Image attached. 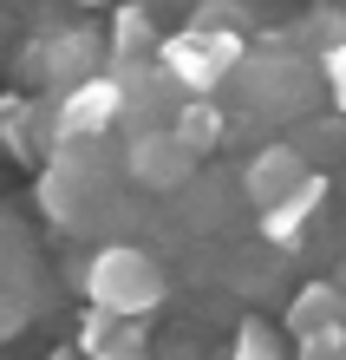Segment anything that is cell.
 <instances>
[{
	"mask_svg": "<svg viewBox=\"0 0 346 360\" xmlns=\"http://www.w3.org/2000/svg\"><path fill=\"white\" fill-rule=\"evenodd\" d=\"M157 66H164V79H170L183 98H215L222 79H235V72L248 66L242 13H235V7H203L183 33H164Z\"/></svg>",
	"mask_w": 346,
	"mask_h": 360,
	"instance_id": "1",
	"label": "cell"
},
{
	"mask_svg": "<svg viewBox=\"0 0 346 360\" xmlns=\"http://www.w3.org/2000/svg\"><path fill=\"white\" fill-rule=\"evenodd\" d=\"M118 171H124V158H105V144L53 151L46 177H39V210L72 236H98L105 217L118 210Z\"/></svg>",
	"mask_w": 346,
	"mask_h": 360,
	"instance_id": "2",
	"label": "cell"
},
{
	"mask_svg": "<svg viewBox=\"0 0 346 360\" xmlns=\"http://www.w3.org/2000/svg\"><path fill=\"white\" fill-rule=\"evenodd\" d=\"M85 308H105L118 321H150L164 308V269L138 243H98L85 262Z\"/></svg>",
	"mask_w": 346,
	"mask_h": 360,
	"instance_id": "3",
	"label": "cell"
},
{
	"mask_svg": "<svg viewBox=\"0 0 346 360\" xmlns=\"http://www.w3.org/2000/svg\"><path fill=\"white\" fill-rule=\"evenodd\" d=\"M27 72H39L46 92H72V86H85V79L112 72V46L98 39V27H59V33L33 39Z\"/></svg>",
	"mask_w": 346,
	"mask_h": 360,
	"instance_id": "4",
	"label": "cell"
},
{
	"mask_svg": "<svg viewBox=\"0 0 346 360\" xmlns=\"http://www.w3.org/2000/svg\"><path fill=\"white\" fill-rule=\"evenodd\" d=\"M235 79H242V98H248V112H300V105H307L320 86H314V72L307 66H300V59H288V53H274V59H248V66L242 72H235Z\"/></svg>",
	"mask_w": 346,
	"mask_h": 360,
	"instance_id": "5",
	"label": "cell"
},
{
	"mask_svg": "<svg viewBox=\"0 0 346 360\" xmlns=\"http://www.w3.org/2000/svg\"><path fill=\"white\" fill-rule=\"evenodd\" d=\"M197 171V151L177 131H131L124 138V177L138 190H183Z\"/></svg>",
	"mask_w": 346,
	"mask_h": 360,
	"instance_id": "6",
	"label": "cell"
},
{
	"mask_svg": "<svg viewBox=\"0 0 346 360\" xmlns=\"http://www.w3.org/2000/svg\"><path fill=\"white\" fill-rule=\"evenodd\" d=\"M307 177L314 171H307V158H300L294 144H262V151L248 158V171H242V190H248L255 210H274L281 197H294Z\"/></svg>",
	"mask_w": 346,
	"mask_h": 360,
	"instance_id": "7",
	"label": "cell"
},
{
	"mask_svg": "<svg viewBox=\"0 0 346 360\" xmlns=\"http://www.w3.org/2000/svg\"><path fill=\"white\" fill-rule=\"evenodd\" d=\"M79 347H85V360H144V321H118L105 308H85Z\"/></svg>",
	"mask_w": 346,
	"mask_h": 360,
	"instance_id": "8",
	"label": "cell"
},
{
	"mask_svg": "<svg viewBox=\"0 0 346 360\" xmlns=\"http://www.w3.org/2000/svg\"><path fill=\"white\" fill-rule=\"evenodd\" d=\"M320 203H327V177L314 171L307 184L294 190V197H281L274 210H262V236H268L274 249H294V243H300V229L320 217Z\"/></svg>",
	"mask_w": 346,
	"mask_h": 360,
	"instance_id": "9",
	"label": "cell"
},
{
	"mask_svg": "<svg viewBox=\"0 0 346 360\" xmlns=\"http://www.w3.org/2000/svg\"><path fill=\"white\" fill-rule=\"evenodd\" d=\"M105 46H112V66H144V59H157V20H150V7H138V0H124V7L112 13V33H105Z\"/></svg>",
	"mask_w": 346,
	"mask_h": 360,
	"instance_id": "10",
	"label": "cell"
},
{
	"mask_svg": "<svg viewBox=\"0 0 346 360\" xmlns=\"http://www.w3.org/2000/svg\"><path fill=\"white\" fill-rule=\"evenodd\" d=\"M333 321H346V302H340L333 282H307V288L288 302V334H294V341H307V334L333 328Z\"/></svg>",
	"mask_w": 346,
	"mask_h": 360,
	"instance_id": "11",
	"label": "cell"
},
{
	"mask_svg": "<svg viewBox=\"0 0 346 360\" xmlns=\"http://www.w3.org/2000/svg\"><path fill=\"white\" fill-rule=\"evenodd\" d=\"M170 131H177L189 151L203 158V151H215V144L229 138V118H222V105H215V98H183L177 118H170Z\"/></svg>",
	"mask_w": 346,
	"mask_h": 360,
	"instance_id": "12",
	"label": "cell"
},
{
	"mask_svg": "<svg viewBox=\"0 0 346 360\" xmlns=\"http://www.w3.org/2000/svg\"><path fill=\"white\" fill-rule=\"evenodd\" d=\"M0 144L13 158H39L33 151V98H0Z\"/></svg>",
	"mask_w": 346,
	"mask_h": 360,
	"instance_id": "13",
	"label": "cell"
},
{
	"mask_svg": "<svg viewBox=\"0 0 346 360\" xmlns=\"http://www.w3.org/2000/svg\"><path fill=\"white\" fill-rule=\"evenodd\" d=\"M229 360H288V354H281V334H274L268 321H255V314H248V321L235 328V347H229Z\"/></svg>",
	"mask_w": 346,
	"mask_h": 360,
	"instance_id": "14",
	"label": "cell"
},
{
	"mask_svg": "<svg viewBox=\"0 0 346 360\" xmlns=\"http://www.w3.org/2000/svg\"><path fill=\"white\" fill-rule=\"evenodd\" d=\"M320 92L333 98V112H346V39L320 53Z\"/></svg>",
	"mask_w": 346,
	"mask_h": 360,
	"instance_id": "15",
	"label": "cell"
},
{
	"mask_svg": "<svg viewBox=\"0 0 346 360\" xmlns=\"http://www.w3.org/2000/svg\"><path fill=\"white\" fill-rule=\"evenodd\" d=\"M340 354H346V321H333V328H320V334L300 341V360H340Z\"/></svg>",
	"mask_w": 346,
	"mask_h": 360,
	"instance_id": "16",
	"label": "cell"
},
{
	"mask_svg": "<svg viewBox=\"0 0 346 360\" xmlns=\"http://www.w3.org/2000/svg\"><path fill=\"white\" fill-rule=\"evenodd\" d=\"M27 295H20V288H7V282H0V334H20V328H27Z\"/></svg>",
	"mask_w": 346,
	"mask_h": 360,
	"instance_id": "17",
	"label": "cell"
},
{
	"mask_svg": "<svg viewBox=\"0 0 346 360\" xmlns=\"http://www.w3.org/2000/svg\"><path fill=\"white\" fill-rule=\"evenodd\" d=\"M79 7H105V0H79Z\"/></svg>",
	"mask_w": 346,
	"mask_h": 360,
	"instance_id": "18",
	"label": "cell"
},
{
	"mask_svg": "<svg viewBox=\"0 0 346 360\" xmlns=\"http://www.w3.org/2000/svg\"><path fill=\"white\" fill-rule=\"evenodd\" d=\"M53 360H72V354H53Z\"/></svg>",
	"mask_w": 346,
	"mask_h": 360,
	"instance_id": "19",
	"label": "cell"
},
{
	"mask_svg": "<svg viewBox=\"0 0 346 360\" xmlns=\"http://www.w3.org/2000/svg\"><path fill=\"white\" fill-rule=\"evenodd\" d=\"M340 360H346V354H340Z\"/></svg>",
	"mask_w": 346,
	"mask_h": 360,
	"instance_id": "20",
	"label": "cell"
}]
</instances>
